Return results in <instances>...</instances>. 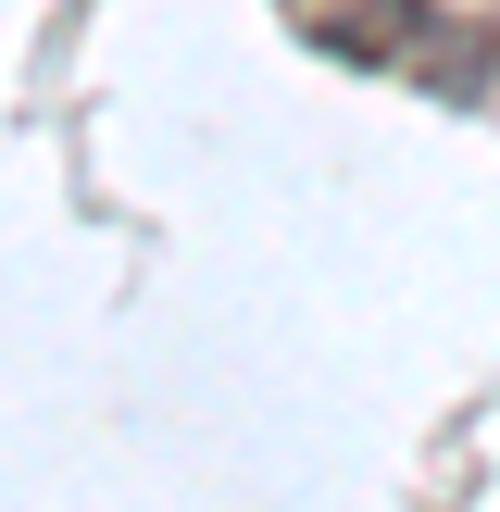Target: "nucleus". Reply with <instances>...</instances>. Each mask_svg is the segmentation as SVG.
I'll use <instances>...</instances> for the list:
<instances>
[{
  "label": "nucleus",
  "instance_id": "nucleus-1",
  "mask_svg": "<svg viewBox=\"0 0 500 512\" xmlns=\"http://www.w3.org/2000/svg\"><path fill=\"white\" fill-rule=\"evenodd\" d=\"M325 50H338V63H425V50L450 38V13L438 0H350L338 25H313Z\"/></svg>",
  "mask_w": 500,
  "mask_h": 512
}]
</instances>
